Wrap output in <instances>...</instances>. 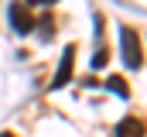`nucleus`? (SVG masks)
<instances>
[{
	"label": "nucleus",
	"instance_id": "nucleus-8",
	"mask_svg": "<svg viewBox=\"0 0 147 137\" xmlns=\"http://www.w3.org/2000/svg\"><path fill=\"white\" fill-rule=\"evenodd\" d=\"M0 137H14V134H10V130H3V134H0Z\"/></svg>",
	"mask_w": 147,
	"mask_h": 137
},
{
	"label": "nucleus",
	"instance_id": "nucleus-3",
	"mask_svg": "<svg viewBox=\"0 0 147 137\" xmlns=\"http://www.w3.org/2000/svg\"><path fill=\"white\" fill-rule=\"evenodd\" d=\"M7 21H10V28H14L17 34H31L34 24H38L34 14H31L24 3H10V7H7Z\"/></svg>",
	"mask_w": 147,
	"mask_h": 137
},
{
	"label": "nucleus",
	"instance_id": "nucleus-5",
	"mask_svg": "<svg viewBox=\"0 0 147 137\" xmlns=\"http://www.w3.org/2000/svg\"><path fill=\"white\" fill-rule=\"evenodd\" d=\"M103 86H106V89H110V93H116V96H120V100H127V96H130V86H127V82H123V79H120V75H110V79H106V82H103Z\"/></svg>",
	"mask_w": 147,
	"mask_h": 137
},
{
	"label": "nucleus",
	"instance_id": "nucleus-1",
	"mask_svg": "<svg viewBox=\"0 0 147 137\" xmlns=\"http://www.w3.org/2000/svg\"><path fill=\"white\" fill-rule=\"evenodd\" d=\"M120 55H123V68H140L144 65V52H140V34L134 28H120Z\"/></svg>",
	"mask_w": 147,
	"mask_h": 137
},
{
	"label": "nucleus",
	"instance_id": "nucleus-2",
	"mask_svg": "<svg viewBox=\"0 0 147 137\" xmlns=\"http://www.w3.org/2000/svg\"><path fill=\"white\" fill-rule=\"evenodd\" d=\"M72 65H75V45H65V52H62V62L55 68V79H51V93H58L62 86H69L72 82Z\"/></svg>",
	"mask_w": 147,
	"mask_h": 137
},
{
	"label": "nucleus",
	"instance_id": "nucleus-6",
	"mask_svg": "<svg viewBox=\"0 0 147 137\" xmlns=\"http://www.w3.org/2000/svg\"><path fill=\"white\" fill-rule=\"evenodd\" d=\"M106 58H110V52H106V48H99V52H96V58H92V68H103V65H106Z\"/></svg>",
	"mask_w": 147,
	"mask_h": 137
},
{
	"label": "nucleus",
	"instance_id": "nucleus-4",
	"mask_svg": "<svg viewBox=\"0 0 147 137\" xmlns=\"http://www.w3.org/2000/svg\"><path fill=\"white\" fill-rule=\"evenodd\" d=\"M116 137H144V123L137 117H123L116 123Z\"/></svg>",
	"mask_w": 147,
	"mask_h": 137
},
{
	"label": "nucleus",
	"instance_id": "nucleus-7",
	"mask_svg": "<svg viewBox=\"0 0 147 137\" xmlns=\"http://www.w3.org/2000/svg\"><path fill=\"white\" fill-rule=\"evenodd\" d=\"M31 7H51V3H58V0H28Z\"/></svg>",
	"mask_w": 147,
	"mask_h": 137
}]
</instances>
